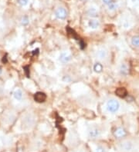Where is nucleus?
I'll return each instance as SVG.
<instances>
[{"mask_svg":"<svg viewBox=\"0 0 139 152\" xmlns=\"http://www.w3.org/2000/svg\"><path fill=\"white\" fill-rule=\"evenodd\" d=\"M72 58L71 55L68 52H62L60 54V60L62 62H70Z\"/></svg>","mask_w":139,"mask_h":152,"instance_id":"6","label":"nucleus"},{"mask_svg":"<svg viewBox=\"0 0 139 152\" xmlns=\"http://www.w3.org/2000/svg\"><path fill=\"white\" fill-rule=\"evenodd\" d=\"M120 148L124 151H131L134 149V144L130 141H125L120 144Z\"/></svg>","mask_w":139,"mask_h":152,"instance_id":"2","label":"nucleus"},{"mask_svg":"<svg viewBox=\"0 0 139 152\" xmlns=\"http://www.w3.org/2000/svg\"><path fill=\"white\" fill-rule=\"evenodd\" d=\"M96 152H107V150L102 146H98L96 149Z\"/></svg>","mask_w":139,"mask_h":152,"instance_id":"18","label":"nucleus"},{"mask_svg":"<svg viewBox=\"0 0 139 152\" xmlns=\"http://www.w3.org/2000/svg\"><path fill=\"white\" fill-rule=\"evenodd\" d=\"M46 99H47V95L43 92H37L34 95V100L36 102H39V103L44 102L46 101Z\"/></svg>","mask_w":139,"mask_h":152,"instance_id":"4","label":"nucleus"},{"mask_svg":"<svg viewBox=\"0 0 139 152\" xmlns=\"http://www.w3.org/2000/svg\"><path fill=\"white\" fill-rule=\"evenodd\" d=\"M55 15H56V17L59 19H65L67 16V12L65 9L59 8L55 12Z\"/></svg>","mask_w":139,"mask_h":152,"instance_id":"3","label":"nucleus"},{"mask_svg":"<svg viewBox=\"0 0 139 152\" xmlns=\"http://www.w3.org/2000/svg\"><path fill=\"white\" fill-rule=\"evenodd\" d=\"M14 98H16V100H18V101H20L22 99V98H23V91L20 90V89H17L14 91L13 93Z\"/></svg>","mask_w":139,"mask_h":152,"instance_id":"12","label":"nucleus"},{"mask_svg":"<svg viewBox=\"0 0 139 152\" xmlns=\"http://www.w3.org/2000/svg\"><path fill=\"white\" fill-rule=\"evenodd\" d=\"M88 16H91V17H97L98 16V13L94 8H90L88 11Z\"/></svg>","mask_w":139,"mask_h":152,"instance_id":"13","label":"nucleus"},{"mask_svg":"<svg viewBox=\"0 0 139 152\" xmlns=\"http://www.w3.org/2000/svg\"><path fill=\"white\" fill-rule=\"evenodd\" d=\"M21 22H22V24H23V25H27L29 23V19H28V18H27L26 16H24V17L22 19V20H21Z\"/></svg>","mask_w":139,"mask_h":152,"instance_id":"17","label":"nucleus"},{"mask_svg":"<svg viewBox=\"0 0 139 152\" xmlns=\"http://www.w3.org/2000/svg\"><path fill=\"white\" fill-rule=\"evenodd\" d=\"M131 44L135 47H139V36H135L132 38Z\"/></svg>","mask_w":139,"mask_h":152,"instance_id":"15","label":"nucleus"},{"mask_svg":"<svg viewBox=\"0 0 139 152\" xmlns=\"http://www.w3.org/2000/svg\"><path fill=\"white\" fill-rule=\"evenodd\" d=\"M115 94H116L118 97L124 98L127 95V90L124 88H117L115 91Z\"/></svg>","mask_w":139,"mask_h":152,"instance_id":"9","label":"nucleus"},{"mask_svg":"<svg viewBox=\"0 0 139 152\" xmlns=\"http://www.w3.org/2000/svg\"><path fill=\"white\" fill-rule=\"evenodd\" d=\"M88 25L90 28L93 29H97L100 25V22L97 21V20H90L89 22H88Z\"/></svg>","mask_w":139,"mask_h":152,"instance_id":"11","label":"nucleus"},{"mask_svg":"<svg viewBox=\"0 0 139 152\" xmlns=\"http://www.w3.org/2000/svg\"><path fill=\"white\" fill-rule=\"evenodd\" d=\"M115 137L118 138H121L126 135V131L123 128H117L115 131Z\"/></svg>","mask_w":139,"mask_h":152,"instance_id":"7","label":"nucleus"},{"mask_svg":"<svg viewBox=\"0 0 139 152\" xmlns=\"http://www.w3.org/2000/svg\"><path fill=\"white\" fill-rule=\"evenodd\" d=\"M18 2L22 6H25L28 4V0H18Z\"/></svg>","mask_w":139,"mask_h":152,"instance_id":"19","label":"nucleus"},{"mask_svg":"<svg viewBox=\"0 0 139 152\" xmlns=\"http://www.w3.org/2000/svg\"><path fill=\"white\" fill-rule=\"evenodd\" d=\"M1 72H2V71H1V69H0V74H1Z\"/></svg>","mask_w":139,"mask_h":152,"instance_id":"22","label":"nucleus"},{"mask_svg":"<svg viewBox=\"0 0 139 152\" xmlns=\"http://www.w3.org/2000/svg\"><path fill=\"white\" fill-rule=\"evenodd\" d=\"M120 72L122 75H128V72H129V70H128V67L126 64H122L120 67Z\"/></svg>","mask_w":139,"mask_h":152,"instance_id":"10","label":"nucleus"},{"mask_svg":"<svg viewBox=\"0 0 139 152\" xmlns=\"http://www.w3.org/2000/svg\"><path fill=\"white\" fill-rule=\"evenodd\" d=\"M94 70L97 73L101 72L102 70H103V66H102L101 64H100V63H96V64L94 65Z\"/></svg>","mask_w":139,"mask_h":152,"instance_id":"14","label":"nucleus"},{"mask_svg":"<svg viewBox=\"0 0 139 152\" xmlns=\"http://www.w3.org/2000/svg\"><path fill=\"white\" fill-rule=\"evenodd\" d=\"M138 1H139V0H138Z\"/></svg>","mask_w":139,"mask_h":152,"instance_id":"23","label":"nucleus"},{"mask_svg":"<svg viewBox=\"0 0 139 152\" xmlns=\"http://www.w3.org/2000/svg\"><path fill=\"white\" fill-rule=\"evenodd\" d=\"M131 1H133V2H135V1H136V0H131Z\"/></svg>","mask_w":139,"mask_h":152,"instance_id":"21","label":"nucleus"},{"mask_svg":"<svg viewBox=\"0 0 139 152\" xmlns=\"http://www.w3.org/2000/svg\"><path fill=\"white\" fill-rule=\"evenodd\" d=\"M108 8H109L110 10H115V9L117 8V5L115 2H112L110 5H108Z\"/></svg>","mask_w":139,"mask_h":152,"instance_id":"16","label":"nucleus"},{"mask_svg":"<svg viewBox=\"0 0 139 152\" xmlns=\"http://www.w3.org/2000/svg\"><path fill=\"white\" fill-rule=\"evenodd\" d=\"M119 108H120V104L115 99H110L107 103V108L111 113L117 112Z\"/></svg>","mask_w":139,"mask_h":152,"instance_id":"1","label":"nucleus"},{"mask_svg":"<svg viewBox=\"0 0 139 152\" xmlns=\"http://www.w3.org/2000/svg\"><path fill=\"white\" fill-rule=\"evenodd\" d=\"M100 134H101V131H100L98 128H90L89 131H88V135L91 138H96L100 136Z\"/></svg>","mask_w":139,"mask_h":152,"instance_id":"5","label":"nucleus"},{"mask_svg":"<svg viewBox=\"0 0 139 152\" xmlns=\"http://www.w3.org/2000/svg\"><path fill=\"white\" fill-rule=\"evenodd\" d=\"M108 56V52L104 49H99L97 52V57H98L99 59H104Z\"/></svg>","mask_w":139,"mask_h":152,"instance_id":"8","label":"nucleus"},{"mask_svg":"<svg viewBox=\"0 0 139 152\" xmlns=\"http://www.w3.org/2000/svg\"><path fill=\"white\" fill-rule=\"evenodd\" d=\"M102 1H103L104 3L106 5H110L111 3L113 2V0H102Z\"/></svg>","mask_w":139,"mask_h":152,"instance_id":"20","label":"nucleus"}]
</instances>
